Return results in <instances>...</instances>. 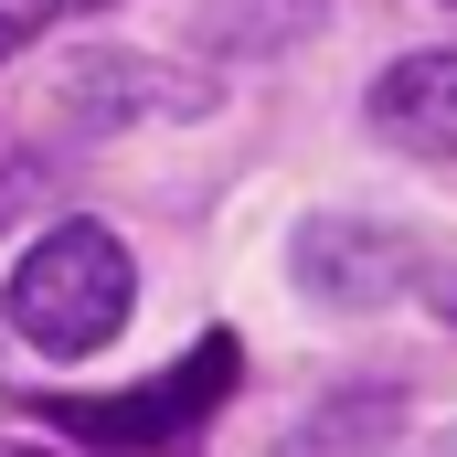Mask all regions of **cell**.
Here are the masks:
<instances>
[{
	"label": "cell",
	"mask_w": 457,
	"mask_h": 457,
	"mask_svg": "<svg viewBox=\"0 0 457 457\" xmlns=\"http://www.w3.org/2000/svg\"><path fill=\"white\" fill-rule=\"evenodd\" d=\"M287 277H298L320 309H383V298L426 287V255H415V234H394V224L309 213V224L287 234Z\"/></svg>",
	"instance_id": "2"
},
{
	"label": "cell",
	"mask_w": 457,
	"mask_h": 457,
	"mask_svg": "<svg viewBox=\"0 0 457 457\" xmlns=\"http://www.w3.org/2000/svg\"><path fill=\"white\" fill-rule=\"evenodd\" d=\"M224 383H234V341L213 330L192 361H170V372H160V383H138V394H107V404H54V426H75L86 447H160V436L203 426V415L224 404Z\"/></svg>",
	"instance_id": "3"
},
{
	"label": "cell",
	"mask_w": 457,
	"mask_h": 457,
	"mask_svg": "<svg viewBox=\"0 0 457 457\" xmlns=\"http://www.w3.org/2000/svg\"><path fill=\"white\" fill-rule=\"evenodd\" d=\"M415 457H457V426H447V436H436V447H415Z\"/></svg>",
	"instance_id": "6"
},
{
	"label": "cell",
	"mask_w": 457,
	"mask_h": 457,
	"mask_svg": "<svg viewBox=\"0 0 457 457\" xmlns=\"http://www.w3.org/2000/svg\"><path fill=\"white\" fill-rule=\"evenodd\" d=\"M54 11H64V0H0V54H21V43L54 21Z\"/></svg>",
	"instance_id": "5"
},
{
	"label": "cell",
	"mask_w": 457,
	"mask_h": 457,
	"mask_svg": "<svg viewBox=\"0 0 457 457\" xmlns=\"http://www.w3.org/2000/svg\"><path fill=\"white\" fill-rule=\"evenodd\" d=\"M0 309H11V330H21L32 351L86 361V351H107L117 330H128L138 266H128V245H117L107 224H54V234H32V245L11 255Z\"/></svg>",
	"instance_id": "1"
},
{
	"label": "cell",
	"mask_w": 457,
	"mask_h": 457,
	"mask_svg": "<svg viewBox=\"0 0 457 457\" xmlns=\"http://www.w3.org/2000/svg\"><path fill=\"white\" fill-rule=\"evenodd\" d=\"M372 128L415 160H457V54H404L372 86Z\"/></svg>",
	"instance_id": "4"
}]
</instances>
